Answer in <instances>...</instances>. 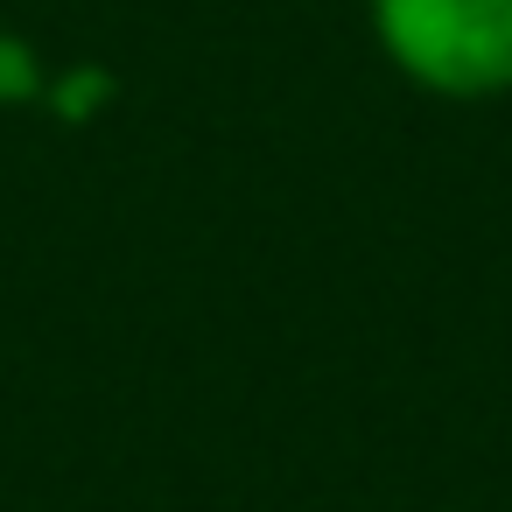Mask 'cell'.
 Listing matches in <instances>:
<instances>
[{
	"label": "cell",
	"instance_id": "obj_1",
	"mask_svg": "<svg viewBox=\"0 0 512 512\" xmlns=\"http://www.w3.org/2000/svg\"><path fill=\"white\" fill-rule=\"evenodd\" d=\"M393 57L442 92L512 85V0H379Z\"/></svg>",
	"mask_w": 512,
	"mask_h": 512
}]
</instances>
